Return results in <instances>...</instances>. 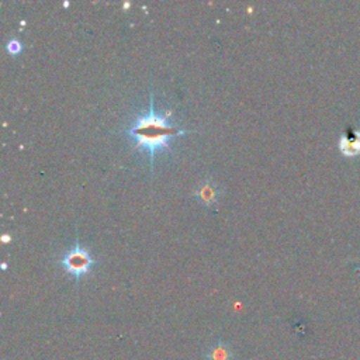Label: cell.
Here are the masks:
<instances>
[{"label":"cell","mask_w":360,"mask_h":360,"mask_svg":"<svg viewBox=\"0 0 360 360\" xmlns=\"http://www.w3.org/2000/svg\"><path fill=\"white\" fill-rule=\"evenodd\" d=\"M6 49H7V52L11 53V55H17V53L21 52L22 46H21V42H20L18 39H14V38H13V39H10V41L7 42Z\"/></svg>","instance_id":"obj_5"},{"label":"cell","mask_w":360,"mask_h":360,"mask_svg":"<svg viewBox=\"0 0 360 360\" xmlns=\"http://www.w3.org/2000/svg\"><path fill=\"white\" fill-rule=\"evenodd\" d=\"M172 111L159 112L155 110L153 91L149 96L148 111L141 112L127 131L138 149L149 153L150 167H153L155 155L162 150H170V141L179 135L186 134L184 129L170 121Z\"/></svg>","instance_id":"obj_1"},{"label":"cell","mask_w":360,"mask_h":360,"mask_svg":"<svg viewBox=\"0 0 360 360\" xmlns=\"http://www.w3.org/2000/svg\"><path fill=\"white\" fill-rule=\"evenodd\" d=\"M207 359L208 360H232L233 354L228 343L218 342L210 347V350L207 352Z\"/></svg>","instance_id":"obj_4"},{"label":"cell","mask_w":360,"mask_h":360,"mask_svg":"<svg viewBox=\"0 0 360 360\" xmlns=\"http://www.w3.org/2000/svg\"><path fill=\"white\" fill-rule=\"evenodd\" d=\"M194 195L204 204V205H211L214 202H217L218 198V190L215 188V186L205 180L204 183L200 184V187L194 191Z\"/></svg>","instance_id":"obj_3"},{"label":"cell","mask_w":360,"mask_h":360,"mask_svg":"<svg viewBox=\"0 0 360 360\" xmlns=\"http://www.w3.org/2000/svg\"><path fill=\"white\" fill-rule=\"evenodd\" d=\"M60 264L68 273H70L76 280H79L80 277L90 271V269L94 264V259L86 248L80 246L79 242H76V245L63 255V257L60 259Z\"/></svg>","instance_id":"obj_2"}]
</instances>
